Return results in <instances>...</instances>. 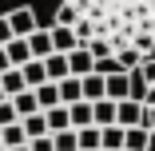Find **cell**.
<instances>
[{
	"instance_id": "obj_17",
	"label": "cell",
	"mask_w": 155,
	"mask_h": 151,
	"mask_svg": "<svg viewBox=\"0 0 155 151\" xmlns=\"http://www.w3.org/2000/svg\"><path fill=\"white\" fill-rule=\"evenodd\" d=\"M91 123H96V127L115 123V103L111 100H96V103H91Z\"/></svg>"
},
{
	"instance_id": "obj_8",
	"label": "cell",
	"mask_w": 155,
	"mask_h": 151,
	"mask_svg": "<svg viewBox=\"0 0 155 151\" xmlns=\"http://www.w3.org/2000/svg\"><path fill=\"white\" fill-rule=\"evenodd\" d=\"M80 96H84L87 103L104 100V76H100V72H87V76H80Z\"/></svg>"
},
{
	"instance_id": "obj_10",
	"label": "cell",
	"mask_w": 155,
	"mask_h": 151,
	"mask_svg": "<svg viewBox=\"0 0 155 151\" xmlns=\"http://www.w3.org/2000/svg\"><path fill=\"white\" fill-rule=\"evenodd\" d=\"M100 151H123V127L119 123L100 127Z\"/></svg>"
},
{
	"instance_id": "obj_25",
	"label": "cell",
	"mask_w": 155,
	"mask_h": 151,
	"mask_svg": "<svg viewBox=\"0 0 155 151\" xmlns=\"http://www.w3.org/2000/svg\"><path fill=\"white\" fill-rule=\"evenodd\" d=\"M52 24H60V28H72V24H76V8H72V4H64V0H60V8H56V16H52Z\"/></svg>"
},
{
	"instance_id": "obj_21",
	"label": "cell",
	"mask_w": 155,
	"mask_h": 151,
	"mask_svg": "<svg viewBox=\"0 0 155 151\" xmlns=\"http://www.w3.org/2000/svg\"><path fill=\"white\" fill-rule=\"evenodd\" d=\"M111 60H115V68H119V72H135V68H139V60H143V56H139L135 48H119V52H115Z\"/></svg>"
},
{
	"instance_id": "obj_26",
	"label": "cell",
	"mask_w": 155,
	"mask_h": 151,
	"mask_svg": "<svg viewBox=\"0 0 155 151\" xmlns=\"http://www.w3.org/2000/svg\"><path fill=\"white\" fill-rule=\"evenodd\" d=\"M28 151H56V147H52V135H36V139H28Z\"/></svg>"
},
{
	"instance_id": "obj_28",
	"label": "cell",
	"mask_w": 155,
	"mask_h": 151,
	"mask_svg": "<svg viewBox=\"0 0 155 151\" xmlns=\"http://www.w3.org/2000/svg\"><path fill=\"white\" fill-rule=\"evenodd\" d=\"M8 40H12V28H8V20H4V16H0V48H4Z\"/></svg>"
},
{
	"instance_id": "obj_31",
	"label": "cell",
	"mask_w": 155,
	"mask_h": 151,
	"mask_svg": "<svg viewBox=\"0 0 155 151\" xmlns=\"http://www.w3.org/2000/svg\"><path fill=\"white\" fill-rule=\"evenodd\" d=\"M8 151H28V143H20V147H8Z\"/></svg>"
},
{
	"instance_id": "obj_33",
	"label": "cell",
	"mask_w": 155,
	"mask_h": 151,
	"mask_svg": "<svg viewBox=\"0 0 155 151\" xmlns=\"http://www.w3.org/2000/svg\"><path fill=\"white\" fill-rule=\"evenodd\" d=\"M0 151H4V143H0Z\"/></svg>"
},
{
	"instance_id": "obj_29",
	"label": "cell",
	"mask_w": 155,
	"mask_h": 151,
	"mask_svg": "<svg viewBox=\"0 0 155 151\" xmlns=\"http://www.w3.org/2000/svg\"><path fill=\"white\" fill-rule=\"evenodd\" d=\"M143 103H151V107H155V80L143 87Z\"/></svg>"
},
{
	"instance_id": "obj_32",
	"label": "cell",
	"mask_w": 155,
	"mask_h": 151,
	"mask_svg": "<svg viewBox=\"0 0 155 151\" xmlns=\"http://www.w3.org/2000/svg\"><path fill=\"white\" fill-rule=\"evenodd\" d=\"M0 100H8V96H4V87H0Z\"/></svg>"
},
{
	"instance_id": "obj_6",
	"label": "cell",
	"mask_w": 155,
	"mask_h": 151,
	"mask_svg": "<svg viewBox=\"0 0 155 151\" xmlns=\"http://www.w3.org/2000/svg\"><path fill=\"white\" fill-rule=\"evenodd\" d=\"M64 56H68V76H87V72H91V64H96V60L87 56V48H84V44H76V48H72V52H64Z\"/></svg>"
},
{
	"instance_id": "obj_23",
	"label": "cell",
	"mask_w": 155,
	"mask_h": 151,
	"mask_svg": "<svg viewBox=\"0 0 155 151\" xmlns=\"http://www.w3.org/2000/svg\"><path fill=\"white\" fill-rule=\"evenodd\" d=\"M32 92H36V103H40V111L60 103V96H56V84H52V80H48V84H40V87H32Z\"/></svg>"
},
{
	"instance_id": "obj_18",
	"label": "cell",
	"mask_w": 155,
	"mask_h": 151,
	"mask_svg": "<svg viewBox=\"0 0 155 151\" xmlns=\"http://www.w3.org/2000/svg\"><path fill=\"white\" fill-rule=\"evenodd\" d=\"M44 123H48V131H64V127H72V123H68V107H64V103L44 107Z\"/></svg>"
},
{
	"instance_id": "obj_2",
	"label": "cell",
	"mask_w": 155,
	"mask_h": 151,
	"mask_svg": "<svg viewBox=\"0 0 155 151\" xmlns=\"http://www.w3.org/2000/svg\"><path fill=\"white\" fill-rule=\"evenodd\" d=\"M104 100H111V103L131 100V72H107L104 76Z\"/></svg>"
},
{
	"instance_id": "obj_4",
	"label": "cell",
	"mask_w": 155,
	"mask_h": 151,
	"mask_svg": "<svg viewBox=\"0 0 155 151\" xmlns=\"http://www.w3.org/2000/svg\"><path fill=\"white\" fill-rule=\"evenodd\" d=\"M4 20H8V28H12V36H28L32 28H40V24H36V12H32V8H12V12H8Z\"/></svg>"
},
{
	"instance_id": "obj_12",
	"label": "cell",
	"mask_w": 155,
	"mask_h": 151,
	"mask_svg": "<svg viewBox=\"0 0 155 151\" xmlns=\"http://www.w3.org/2000/svg\"><path fill=\"white\" fill-rule=\"evenodd\" d=\"M56 96H60V103H76V100H84V96H80V76L56 80Z\"/></svg>"
},
{
	"instance_id": "obj_34",
	"label": "cell",
	"mask_w": 155,
	"mask_h": 151,
	"mask_svg": "<svg viewBox=\"0 0 155 151\" xmlns=\"http://www.w3.org/2000/svg\"><path fill=\"white\" fill-rule=\"evenodd\" d=\"M151 32H155V28H151Z\"/></svg>"
},
{
	"instance_id": "obj_16",
	"label": "cell",
	"mask_w": 155,
	"mask_h": 151,
	"mask_svg": "<svg viewBox=\"0 0 155 151\" xmlns=\"http://www.w3.org/2000/svg\"><path fill=\"white\" fill-rule=\"evenodd\" d=\"M68 107V123L72 127H87L91 123V103L87 100H76V103H64Z\"/></svg>"
},
{
	"instance_id": "obj_11",
	"label": "cell",
	"mask_w": 155,
	"mask_h": 151,
	"mask_svg": "<svg viewBox=\"0 0 155 151\" xmlns=\"http://www.w3.org/2000/svg\"><path fill=\"white\" fill-rule=\"evenodd\" d=\"M48 36H52V52H72V48H76V32H72V28L52 24V28H48Z\"/></svg>"
},
{
	"instance_id": "obj_22",
	"label": "cell",
	"mask_w": 155,
	"mask_h": 151,
	"mask_svg": "<svg viewBox=\"0 0 155 151\" xmlns=\"http://www.w3.org/2000/svg\"><path fill=\"white\" fill-rule=\"evenodd\" d=\"M0 87H4V96H16V92H24V76H20V68L0 72Z\"/></svg>"
},
{
	"instance_id": "obj_24",
	"label": "cell",
	"mask_w": 155,
	"mask_h": 151,
	"mask_svg": "<svg viewBox=\"0 0 155 151\" xmlns=\"http://www.w3.org/2000/svg\"><path fill=\"white\" fill-rule=\"evenodd\" d=\"M52 135V147L56 151H76V127H64V131H48Z\"/></svg>"
},
{
	"instance_id": "obj_20",
	"label": "cell",
	"mask_w": 155,
	"mask_h": 151,
	"mask_svg": "<svg viewBox=\"0 0 155 151\" xmlns=\"http://www.w3.org/2000/svg\"><path fill=\"white\" fill-rule=\"evenodd\" d=\"M147 147V127H123V151H143Z\"/></svg>"
},
{
	"instance_id": "obj_13",
	"label": "cell",
	"mask_w": 155,
	"mask_h": 151,
	"mask_svg": "<svg viewBox=\"0 0 155 151\" xmlns=\"http://www.w3.org/2000/svg\"><path fill=\"white\" fill-rule=\"evenodd\" d=\"M20 76H24V87H40V84H48V76H44V60H28V64H20Z\"/></svg>"
},
{
	"instance_id": "obj_15",
	"label": "cell",
	"mask_w": 155,
	"mask_h": 151,
	"mask_svg": "<svg viewBox=\"0 0 155 151\" xmlns=\"http://www.w3.org/2000/svg\"><path fill=\"white\" fill-rule=\"evenodd\" d=\"M4 56H8V64H12V68H20V64H28V60H32V56H28L24 36H12V40L4 44Z\"/></svg>"
},
{
	"instance_id": "obj_1",
	"label": "cell",
	"mask_w": 155,
	"mask_h": 151,
	"mask_svg": "<svg viewBox=\"0 0 155 151\" xmlns=\"http://www.w3.org/2000/svg\"><path fill=\"white\" fill-rule=\"evenodd\" d=\"M76 8V44L87 40H104L111 56L119 48H131L139 36H155V0H64Z\"/></svg>"
},
{
	"instance_id": "obj_14",
	"label": "cell",
	"mask_w": 155,
	"mask_h": 151,
	"mask_svg": "<svg viewBox=\"0 0 155 151\" xmlns=\"http://www.w3.org/2000/svg\"><path fill=\"white\" fill-rule=\"evenodd\" d=\"M76 151H100V127L96 123L76 127Z\"/></svg>"
},
{
	"instance_id": "obj_7",
	"label": "cell",
	"mask_w": 155,
	"mask_h": 151,
	"mask_svg": "<svg viewBox=\"0 0 155 151\" xmlns=\"http://www.w3.org/2000/svg\"><path fill=\"white\" fill-rule=\"evenodd\" d=\"M8 103H12L16 119H24V115H32V111H40V103H36V92H32V87H24V92L8 96Z\"/></svg>"
},
{
	"instance_id": "obj_9",
	"label": "cell",
	"mask_w": 155,
	"mask_h": 151,
	"mask_svg": "<svg viewBox=\"0 0 155 151\" xmlns=\"http://www.w3.org/2000/svg\"><path fill=\"white\" fill-rule=\"evenodd\" d=\"M44 76L56 84V80H64L68 76V56L64 52H52V56H44Z\"/></svg>"
},
{
	"instance_id": "obj_30",
	"label": "cell",
	"mask_w": 155,
	"mask_h": 151,
	"mask_svg": "<svg viewBox=\"0 0 155 151\" xmlns=\"http://www.w3.org/2000/svg\"><path fill=\"white\" fill-rule=\"evenodd\" d=\"M143 151H155V131H147V147Z\"/></svg>"
},
{
	"instance_id": "obj_3",
	"label": "cell",
	"mask_w": 155,
	"mask_h": 151,
	"mask_svg": "<svg viewBox=\"0 0 155 151\" xmlns=\"http://www.w3.org/2000/svg\"><path fill=\"white\" fill-rule=\"evenodd\" d=\"M139 119H143V103L139 100H119L115 103V123L119 127H139Z\"/></svg>"
},
{
	"instance_id": "obj_27",
	"label": "cell",
	"mask_w": 155,
	"mask_h": 151,
	"mask_svg": "<svg viewBox=\"0 0 155 151\" xmlns=\"http://www.w3.org/2000/svg\"><path fill=\"white\" fill-rule=\"evenodd\" d=\"M4 123H16V111H12L8 100H0V127H4Z\"/></svg>"
},
{
	"instance_id": "obj_5",
	"label": "cell",
	"mask_w": 155,
	"mask_h": 151,
	"mask_svg": "<svg viewBox=\"0 0 155 151\" xmlns=\"http://www.w3.org/2000/svg\"><path fill=\"white\" fill-rule=\"evenodd\" d=\"M24 44H28V56H32V60L52 56V36H48V28H32V32L24 36Z\"/></svg>"
},
{
	"instance_id": "obj_19",
	"label": "cell",
	"mask_w": 155,
	"mask_h": 151,
	"mask_svg": "<svg viewBox=\"0 0 155 151\" xmlns=\"http://www.w3.org/2000/svg\"><path fill=\"white\" fill-rule=\"evenodd\" d=\"M20 127H24V139H36V135H48V123H44V111H32V115H24V119H20Z\"/></svg>"
}]
</instances>
